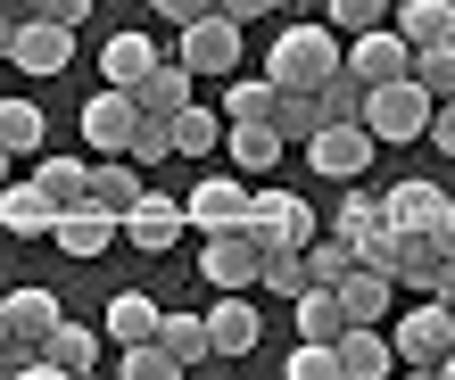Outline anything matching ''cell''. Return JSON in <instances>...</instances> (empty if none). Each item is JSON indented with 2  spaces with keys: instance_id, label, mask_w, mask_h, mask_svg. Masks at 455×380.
<instances>
[{
  "instance_id": "cell-18",
  "label": "cell",
  "mask_w": 455,
  "mask_h": 380,
  "mask_svg": "<svg viewBox=\"0 0 455 380\" xmlns=\"http://www.w3.org/2000/svg\"><path fill=\"white\" fill-rule=\"evenodd\" d=\"M50 224H59V207L42 199V182H0V232L9 240H50Z\"/></svg>"
},
{
  "instance_id": "cell-28",
  "label": "cell",
  "mask_w": 455,
  "mask_h": 380,
  "mask_svg": "<svg viewBox=\"0 0 455 380\" xmlns=\"http://www.w3.org/2000/svg\"><path fill=\"white\" fill-rule=\"evenodd\" d=\"M84 190H92V199H100V207H116V215H124V207H132V199H141V190H149V182H141V166H132V157L116 149V157H100V166H92V182H84Z\"/></svg>"
},
{
  "instance_id": "cell-42",
  "label": "cell",
  "mask_w": 455,
  "mask_h": 380,
  "mask_svg": "<svg viewBox=\"0 0 455 380\" xmlns=\"http://www.w3.org/2000/svg\"><path fill=\"white\" fill-rule=\"evenodd\" d=\"M364 25H389V0H331V34H364Z\"/></svg>"
},
{
  "instance_id": "cell-30",
  "label": "cell",
  "mask_w": 455,
  "mask_h": 380,
  "mask_svg": "<svg viewBox=\"0 0 455 380\" xmlns=\"http://www.w3.org/2000/svg\"><path fill=\"white\" fill-rule=\"evenodd\" d=\"M157 339H166V356H174L182 372L216 356V347H207V314H157Z\"/></svg>"
},
{
  "instance_id": "cell-32",
  "label": "cell",
  "mask_w": 455,
  "mask_h": 380,
  "mask_svg": "<svg viewBox=\"0 0 455 380\" xmlns=\"http://www.w3.org/2000/svg\"><path fill=\"white\" fill-rule=\"evenodd\" d=\"M299 257H307V289H331V281L347 273V265H356V249H347L339 232H315V240H307Z\"/></svg>"
},
{
  "instance_id": "cell-50",
  "label": "cell",
  "mask_w": 455,
  "mask_h": 380,
  "mask_svg": "<svg viewBox=\"0 0 455 380\" xmlns=\"http://www.w3.org/2000/svg\"><path fill=\"white\" fill-rule=\"evenodd\" d=\"M439 380H455V347H447V356H439Z\"/></svg>"
},
{
  "instance_id": "cell-38",
  "label": "cell",
  "mask_w": 455,
  "mask_h": 380,
  "mask_svg": "<svg viewBox=\"0 0 455 380\" xmlns=\"http://www.w3.org/2000/svg\"><path fill=\"white\" fill-rule=\"evenodd\" d=\"M124 157H132V166H166V157H174L166 116H141V107H132V141H124Z\"/></svg>"
},
{
  "instance_id": "cell-17",
  "label": "cell",
  "mask_w": 455,
  "mask_h": 380,
  "mask_svg": "<svg viewBox=\"0 0 455 380\" xmlns=\"http://www.w3.org/2000/svg\"><path fill=\"white\" fill-rule=\"evenodd\" d=\"M124 141H132V91H116V83H108V91H92V99H84V149L116 157Z\"/></svg>"
},
{
  "instance_id": "cell-22",
  "label": "cell",
  "mask_w": 455,
  "mask_h": 380,
  "mask_svg": "<svg viewBox=\"0 0 455 380\" xmlns=\"http://www.w3.org/2000/svg\"><path fill=\"white\" fill-rule=\"evenodd\" d=\"M224 149H232V166H240V174H257V182L290 157V141H282L274 124H224Z\"/></svg>"
},
{
  "instance_id": "cell-11",
  "label": "cell",
  "mask_w": 455,
  "mask_h": 380,
  "mask_svg": "<svg viewBox=\"0 0 455 380\" xmlns=\"http://www.w3.org/2000/svg\"><path fill=\"white\" fill-rule=\"evenodd\" d=\"M257 240L249 232H199V273L216 289H257Z\"/></svg>"
},
{
  "instance_id": "cell-6",
  "label": "cell",
  "mask_w": 455,
  "mask_h": 380,
  "mask_svg": "<svg viewBox=\"0 0 455 380\" xmlns=\"http://www.w3.org/2000/svg\"><path fill=\"white\" fill-rule=\"evenodd\" d=\"M67 59H75V25H59V17H17V34H9V67L17 75H67Z\"/></svg>"
},
{
  "instance_id": "cell-51",
  "label": "cell",
  "mask_w": 455,
  "mask_h": 380,
  "mask_svg": "<svg viewBox=\"0 0 455 380\" xmlns=\"http://www.w3.org/2000/svg\"><path fill=\"white\" fill-rule=\"evenodd\" d=\"M9 174H17V157H9V149H0V182H9Z\"/></svg>"
},
{
  "instance_id": "cell-41",
  "label": "cell",
  "mask_w": 455,
  "mask_h": 380,
  "mask_svg": "<svg viewBox=\"0 0 455 380\" xmlns=\"http://www.w3.org/2000/svg\"><path fill=\"white\" fill-rule=\"evenodd\" d=\"M372 224H381V199H372V190H347V199L331 207V232H339V240H356V232H372Z\"/></svg>"
},
{
  "instance_id": "cell-52",
  "label": "cell",
  "mask_w": 455,
  "mask_h": 380,
  "mask_svg": "<svg viewBox=\"0 0 455 380\" xmlns=\"http://www.w3.org/2000/svg\"><path fill=\"white\" fill-rule=\"evenodd\" d=\"M0 339H9V331H0Z\"/></svg>"
},
{
  "instance_id": "cell-24",
  "label": "cell",
  "mask_w": 455,
  "mask_h": 380,
  "mask_svg": "<svg viewBox=\"0 0 455 380\" xmlns=\"http://www.w3.org/2000/svg\"><path fill=\"white\" fill-rule=\"evenodd\" d=\"M149 67H157V42L149 34H108V50H100V83H116V91H132Z\"/></svg>"
},
{
  "instance_id": "cell-13",
  "label": "cell",
  "mask_w": 455,
  "mask_h": 380,
  "mask_svg": "<svg viewBox=\"0 0 455 380\" xmlns=\"http://www.w3.org/2000/svg\"><path fill=\"white\" fill-rule=\"evenodd\" d=\"M331 297H339V314H347V322H389L397 281H389V265H347V273L331 281Z\"/></svg>"
},
{
  "instance_id": "cell-37",
  "label": "cell",
  "mask_w": 455,
  "mask_h": 380,
  "mask_svg": "<svg viewBox=\"0 0 455 380\" xmlns=\"http://www.w3.org/2000/svg\"><path fill=\"white\" fill-rule=\"evenodd\" d=\"M257 289L299 297V289H307V257H299V249H265V257H257Z\"/></svg>"
},
{
  "instance_id": "cell-10",
  "label": "cell",
  "mask_w": 455,
  "mask_h": 380,
  "mask_svg": "<svg viewBox=\"0 0 455 380\" xmlns=\"http://www.w3.org/2000/svg\"><path fill=\"white\" fill-rule=\"evenodd\" d=\"M50 240H59L67 257H84V265H92V257H108V240H116V207H100L92 190H84V199H67V207H59Z\"/></svg>"
},
{
  "instance_id": "cell-5",
  "label": "cell",
  "mask_w": 455,
  "mask_h": 380,
  "mask_svg": "<svg viewBox=\"0 0 455 380\" xmlns=\"http://www.w3.org/2000/svg\"><path fill=\"white\" fill-rule=\"evenodd\" d=\"M299 149H307V166H315V174H331V182H356V174L372 166V149H381V141H372V132H364L356 116H347V124H315Z\"/></svg>"
},
{
  "instance_id": "cell-7",
  "label": "cell",
  "mask_w": 455,
  "mask_h": 380,
  "mask_svg": "<svg viewBox=\"0 0 455 380\" xmlns=\"http://www.w3.org/2000/svg\"><path fill=\"white\" fill-rule=\"evenodd\" d=\"M389 347H397V364H414V372H439V356L455 347V306H439V297H422V306L389 331Z\"/></svg>"
},
{
  "instance_id": "cell-35",
  "label": "cell",
  "mask_w": 455,
  "mask_h": 380,
  "mask_svg": "<svg viewBox=\"0 0 455 380\" xmlns=\"http://www.w3.org/2000/svg\"><path fill=\"white\" fill-rule=\"evenodd\" d=\"M34 182H42V199H50V207H67V199H84L92 166H84V157H42V166H34Z\"/></svg>"
},
{
  "instance_id": "cell-14",
  "label": "cell",
  "mask_w": 455,
  "mask_h": 380,
  "mask_svg": "<svg viewBox=\"0 0 455 380\" xmlns=\"http://www.w3.org/2000/svg\"><path fill=\"white\" fill-rule=\"evenodd\" d=\"M240 215H249V190H240L232 174H207L191 199H182V224L191 232H240Z\"/></svg>"
},
{
  "instance_id": "cell-36",
  "label": "cell",
  "mask_w": 455,
  "mask_h": 380,
  "mask_svg": "<svg viewBox=\"0 0 455 380\" xmlns=\"http://www.w3.org/2000/svg\"><path fill=\"white\" fill-rule=\"evenodd\" d=\"M315 124H323V107H315V91H274V132H282L290 149H299Z\"/></svg>"
},
{
  "instance_id": "cell-40",
  "label": "cell",
  "mask_w": 455,
  "mask_h": 380,
  "mask_svg": "<svg viewBox=\"0 0 455 380\" xmlns=\"http://www.w3.org/2000/svg\"><path fill=\"white\" fill-rule=\"evenodd\" d=\"M282 372H290V380H339V356H331L323 339H299V347L282 356Z\"/></svg>"
},
{
  "instance_id": "cell-48",
  "label": "cell",
  "mask_w": 455,
  "mask_h": 380,
  "mask_svg": "<svg viewBox=\"0 0 455 380\" xmlns=\"http://www.w3.org/2000/svg\"><path fill=\"white\" fill-rule=\"evenodd\" d=\"M9 34H17V17H9V9H0V59H9Z\"/></svg>"
},
{
  "instance_id": "cell-3",
  "label": "cell",
  "mask_w": 455,
  "mask_h": 380,
  "mask_svg": "<svg viewBox=\"0 0 455 380\" xmlns=\"http://www.w3.org/2000/svg\"><path fill=\"white\" fill-rule=\"evenodd\" d=\"M422 124H431V91H422L414 75L364 83V132L372 141H422Z\"/></svg>"
},
{
  "instance_id": "cell-19",
  "label": "cell",
  "mask_w": 455,
  "mask_h": 380,
  "mask_svg": "<svg viewBox=\"0 0 455 380\" xmlns=\"http://www.w3.org/2000/svg\"><path fill=\"white\" fill-rule=\"evenodd\" d=\"M265 339V322H257V306L240 289H224L216 306H207V347H216V356H249V347Z\"/></svg>"
},
{
  "instance_id": "cell-46",
  "label": "cell",
  "mask_w": 455,
  "mask_h": 380,
  "mask_svg": "<svg viewBox=\"0 0 455 380\" xmlns=\"http://www.w3.org/2000/svg\"><path fill=\"white\" fill-rule=\"evenodd\" d=\"M216 9H224V17H240V25H249V17H274V0H216Z\"/></svg>"
},
{
  "instance_id": "cell-27",
  "label": "cell",
  "mask_w": 455,
  "mask_h": 380,
  "mask_svg": "<svg viewBox=\"0 0 455 380\" xmlns=\"http://www.w3.org/2000/svg\"><path fill=\"white\" fill-rule=\"evenodd\" d=\"M389 25H397L414 50H422V42H455V0H406V9H389Z\"/></svg>"
},
{
  "instance_id": "cell-21",
  "label": "cell",
  "mask_w": 455,
  "mask_h": 380,
  "mask_svg": "<svg viewBox=\"0 0 455 380\" xmlns=\"http://www.w3.org/2000/svg\"><path fill=\"white\" fill-rule=\"evenodd\" d=\"M439 207H447V199H439V182H422V174L381 190V224H397V232H431V224H439Z\"/></svg>"
},
{
  "instance_id": "cell-2",
  "label": "cell",
  "mask_w": 455,
  "mask_h": 380,
  "mask_svg": "<svg viewBox=\"0 0 455 380\" xmlns=\"http://www.w3.org/2000/svg\"><path fill=\"white\" fill-rule=\"evenodd\" d=\"M174 59L191 75H240V17H224V9L182 17L174 25Z\"/></svg>"
},
{
  "instance_id": "cell-25",
  "label": "cell",
  "mask_w": 455,
  "mask_h": 380,
  "mask_svg": "<svg viewBox=\"0 0 455 380\" xmlns=\"http://www.w3.org/2000/svg\"><path fill=\"white\" fill-rule=\"evenodd\" d=\"M132 339H157V297L149 289H116L108 297V347H132Z\"/></svg>"
},
{
  "instance_id": "cell-8",
  "label": "cell",
  "mask_w": 455,
  "mask_h": 380,
  "mask_svg": "<svg viewBox=\"0 0 455 380\" xmlns=\"http://www.w3.org/2000/svg\"><path fill=\"white\" fill-rule=\"evenodd\" d=\"M339 67L356 75V83H397V75L414 67V42L397 34V25H364V34H347Z\"/></svg>"
},
{
  "instance_id": "cell-34",
  "label": "cell",
  "mask_w": 455,
  "mask_h": 380,
  "mask_svg": "<svg viewBox=\"0 0 455 380\" xmlns=\"http://www.w3.org/2000/svg\"><path fill=\"white\" fill-rule=\"evenodd\" d=\"M406 75H414V83L431 91V99H455V42H422Z\"/></svg>"
},
{
  "instance_id": "cell-23",
  "label": "cell",
  "mask_w": 455,
  "mask_h": 380,
  "mask_svg": "<svg viewBox=\"0 0 455 380\" xmlns=\"http://www.w3.org/2000/svg\"><path fill=\"white\" fill-rule=\"evenodd\" d=\"M100 347H108V339H100L92 322H59V331L42 339V380H50V372H92Z\"/></svg>"
},
{
  "instance_id": "cell-45",
  "label": "cell",
  "mask_w": 455,
  "mask_h": 380,
  "mask_svg": "<svg viewBox=\"0 0 455 380\" xmlns=\"http://www.w3.org/2000/svg\"><path fill=\"white\" fill-rule=\"evenodd\" d=\"M149 9H157V17H174V25H182V17H199V9H216V0H149Z\"/></svg>"
},
{
  "instance_id": "cell-12",
  "label": "cell",
  "mask_w": 455,
  "mask_h": 380,
  "mask_svg": "<svg viewBox=\"0 0 455 380\" xmlns=\"http://www.w3.org/2000/svg\"><path fill=\"white\" fill-rule=\"evenodd\" d=\"M59 289H50V281H25V289H9V297H0V331H9V339H25V347H42L50 331H59Z\"/></svg>"
},
{
  "instance_id": "cell-20",
  "label": "cell",
  "mask_w": 455,
  "mask_h": 380,
  "mask_svg": "<svg viewBox=\"0 0 455 380\" xmlns=\"http://www.w3.org/2000/svg\"><path fill=\"white\" fill-rule=\"evenodd\" d=\"M191 91H199L191 67H182V59H157L141 83H132V107H141V116H174V107H191Z\"/></svg>"
},
{
  "instance_id": "cell-31",
  "label": "cell",
  "mask_w": 455,
  "mask_h": 380,
  "mask_svg": "<svg viewBox=\"0 0 455 380\" xmlns=\"http://www.w3.org/2000/svg\"><path fill=\"white\" fill-rule=\"evenodd\" d=\"M290 306H299V339H323V347H331V339L347 331V314H339V297H331V289H299Z\"/></svg>"
},
{
  "instance_id": "cell-15",
  "label": "cell",
  "mask_w": 455,
  "mask_h": 380,
  "mask_svg": "<svg viewBox=\"0 0 455 380\" xmlns=\"http://www.w3.org/2000/svg\"><path fill=\"white\" fill-rule=\"evenodd\" d=\"M439 232H397L389 224V249H381V265H389V281L397 289H431V273H439Z\"/></svg>"
},
{
  "instance_id": "cell-47",
  "label": "cell",
  "mask_w": 455,
  "mask_h": 380,
  "mask_svg": "<svg viewBox=\"0 0 455 380\" xmlns=\"http://www.w3.org/2000/svg\"><path fill=\"white\" fill-rule=\"evenodd\" d=\"M431 232H439V249H447V257H455V199H447V207H439V224H431Z\"/></svg>"
},
{
  "instance_id": "cell-29",
  "label": "cell",
  "mask_w": 455,
  "mask_h": 380,
  "mask_svg": "<svg viewBox=\"0 0 455 380\" xmlns=\"http://www.w3.org/2000/svg\"><path fill=\"white\" fill-rule=\"evenodd\" d=\"M166 132H174V157H207V149H224V116H207L199 99H191V107H174Z\"/></svg>"
},
{
  "instance_id": "cell-33",
  "label": "cell",
  "mask_w": 455,
  "mask_h": 380,
  "mask_svg": "<svg viewBox=\"0 0 455 380\" xmlns=\"http://www.w3.org/2000/svg\"><path fill=\"white\" fill-rule=\"evenodd\" d=\"M224 124H274V83H240V75H224Z\"/></svg>"
},
{
  "instance_id": "cell-43",
  "label": "cell",
  "mask_w": 455,
  "mask_h": 380,
  "mask_svg": "<svg viewBox=\"0 0 455 380\" xmlns=\"http://www.w3.org/2000/svg\"><path fill=\"white\" fill-rule=\"evenodd\" d=\"M439 141V157H455V99H431V124H422Z\"/></svg>"
},
{
  "instance_id": "cell-49",
  "label": "cell",
  "mask_w": 455,
  "mask_h": 380,
  "mask_svg": "<svg viewBox=\"0 0 455 380\" xmlns=\"http://www.w3.org/2000/svg\"><path fill=\"white\" fill-rule=\"evenodd\" d=\"M0 9H9V17H34V0H0Z\"/></svg>"
},
{
  "instance_id": "cell-16",
  "label": "cell",
  "mask_w": 455,
  "mask_h": 380,
  "mask_svg": "<svg viewBox=\"0 0 455 380\" xmlns=\"http://www.w3.org/2000/svg\"><path fill=\"white\" fill-rule=\"evenodd\" d=\"M331 356H339V380H381L397 364V347H389L381 322H347V331L331 339Z\"/></svg>"
},
{
  "instance_id": "cell-26",
  "label": "cell",
  "mask_w": 455,
  "mask_h": 380,
  "mask_svg": "<svg viewBox=\"0 0 455 380\" xmlns=\"http://www.w3.org/2000/svg\"><path fill=\"white\" fill-rule=\"evenodd\" d=\"M0 149H9V157H34V149H50L42 99H0Z\"/></svg>"
},
{
  "instance_id": "cell-1",
  "label": "cell",
  "mask_w": 455,
  "mask_h": 380,
  "mask_svg": "<svg viewBox=\"0 0 455 380\" xmlns=\"http://www.w3.org/2000/svg\"><path fill=\"white\" fill-rule=\"evenodd\" d=\"M323 75H339V34L331 25H282L265 50V83L274 91H315Z\"/></svg>"
},
{
  "instance_id": "cell-9",
  "label": "cell",
  "mask_w": 455,
  "mask_h": 380,
  "mask_svg": "<svg viewBox=\"0 0 455 380\" xmlns=\"http://www.w3.org/2000/svg\"><path fill=\"white\" fill-rule=\"evenodd\" d=\"M116 232L132 240V249L166 257V249H174V240L191 232V224H182V199H166V190H141V199H132V207L116 215Z\"/></svg>"
},
{
  "instance_id": "cell-44",
  "label": "cell",
  "mask_w": 455,
  "mask_h": 380,
  "mask_svg": "<svg viewBox=\"0 0 455 380\" xmlns=\"http://www.w3.org/2000/svg\"><path fill=\"white\" fill-rule=\"evenodd\" d=\"M34 17H59V25H84L92 0H34Z\"/></svg>"
},
{
  "instance_id": "cell-4",
  "label": "cell",
  "mask_w": 455,
  "mask_h": 380,
  "mask_svg": "<svg viewBox=\"0 0 455 380\" xmlns=\"http://www.w3.org/2000/svg\"><path fill=\"white\" fill-rule=\"evenodd\" d=\"M240 232H249L257 249H307V240H315V207L265 182V190H249V215H240Z\"/></svg>"
},
{
  "instance_id": "cell-39",
  "label": "cell",
  "mask_w": 455,
  "mask_h": 380,
  "mask_svg": "<svg viewBox=\"0 0 455 380\" xmlns=\"http://www.w3.org/2000/svg\"><path fill=\"white\" fill-rule=\"evenodd\" d=\"M116 364H124V380H174L182 372L166 356V339H132V347H116Z\"/></svg>"
}]
</instances>
